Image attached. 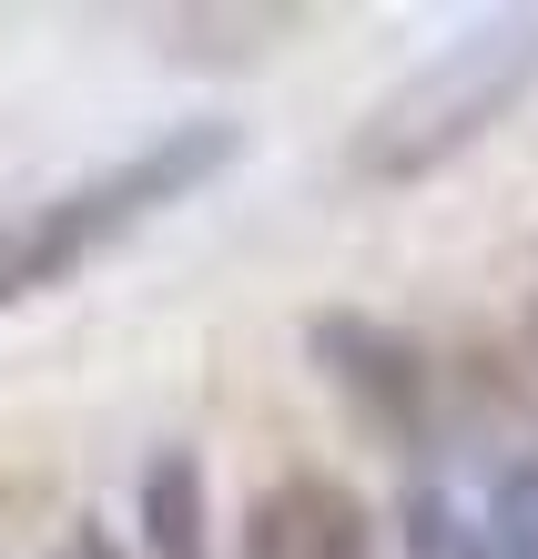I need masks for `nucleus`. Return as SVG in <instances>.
Returning a JSON list of instances; mask_svg holds the SVG:
<instances>
[{
    "mask_svg": "<svg viewBox=\"0 0 538 559\" xmlns=\"http://www.w3.org/2000/svg\"><path fill=\"white\" fill-rule=\"evenodd\" d=\"M528 82H538V11L457 31L447 51L417 61V72L356 122V174L366 183H427V174H447L467 143H488L498 122L528 103Z\"/></svg>",
    "mask_w": 538,
    "mask_h": 559,
    "instance_id": "f257e3e1",
    "label": "nucleus"
},
{
    "mask_svg": "<svg viewBox=\"0 0 538 559\" xmlns=\"http://www.w3.org/2000/svg\"><path fill=\"white\" fill-rule=\"evenodd\" d=\"M234 153H244V133H234V122H183V133H163V143H143V153H122L112 174H92V183H72V193H51V204L21 224V275H31V295L61 285L72 265H92L103 245H122L132 224H153L163 204L204 193Z\"/></svg>",
    "mask_w": 538,
    "mask_h": 559,
    "instance_id": "f03ea898",
    "label": "nucleus"
},
{
    "mask_svg": "<svg viewBox=\"0 0 538 559\" xmlns=\"http://www.w3.org/2000/svg\"><path fill=\"white\" fill-rule=\"evenodd\" d=\"M306 356L346 386V407L376 427L386 448H417L427 438V356L396 336V325L335 306V316H306Z\"/></svg>",
    "mask_w": 538,
    "mask_h": 559,
    "instance_id": "7ed1b4c3",
    "label": "nucleus"
},
{
    "mask_svg": "<svg viewBox=\"0 0 538 559\" xmlns=\"http://www.w3.org/2000/svg\"><path fill=\"white\" fill-rule=\"evenodd\" d=\"M244 559H376V530H366V499L346 478H275L244 519Z\"/></svg>",
    "mask_w": 538,
    "mask_h": 559,
    "instance_id": "20e7f679",
    "label": "nucleus"
},
{
    "mask_svg": "<svg viewBox=\"0 0 538 559\" xmlns=\"http://www.w3.org/2000/svg\"><path fill=\"white\" fill-rule=\"evenodd\" d=\"M306 21H315L306 0H254V11H153V41L174 61H254V51L295 41Z\"/></svg>",
    "mask_w": 538,
    "mask_h": 559,
    "instance_id": "39448f33",
    "label": "nucleus"
},
{
    "mask_svg": "<svg viewBox=\"0 0 538 559\" xmlns=\"http://www.w3.org/2000/svg\"><path fill=\"white\" fill-rule=\"evenodd\" d=\"M143 549L153 559H214V539H204V457L193 448H153V468H143Z\"/></svg>",
    "mask_w": 538,
    "mask_h": 559,
    "instance_id": "423d86ee",
    "label": "nucleus"
},
{
    "mask_svg": "<svg viewBox=\"0 0 538 559\" xmlns=\"http://www.w3.org/2000/svg\"><path fill=\"white\" fill-rule=\"evenodd\" d=\"M498 559H538V457L498 478Z\"/></svg>",
    "mask_w": 538,
    "mask_h": 559,
    "instance_id": "0eeeda50",
    "label": "nucleus"
},
{
    "mask_svg": "<svg viewBox=\"0 0 538 559\" xmlns=\"http://www.w3.org/2000/svg\"><path fill=\"white\" fill-rule=\"evenodd\" d=\"M31 275H21V224H0V306H21Z\"/></svg>",
    "mask_w": 538,
    "mask_h": 559,
    "instance_id": "6e6552de",
    "label": "nucleus"
},
{
    "mask_svg": "<svg viewBox=\"0 0 538 559\" xmlns=\"http://www.w3.org/2000/svg\"><path fill=\"white\" fill-rule=\"evenodd\" d=\"M51 559H122V549H112V530H92V519H82V530H72V539H61Z\"/></svg>",
    "mask_w": 538,
    "mask_h": 559,
    "instance_id": "1a4fd4ad",
    "label": "nucleus"
}]
</instances>
